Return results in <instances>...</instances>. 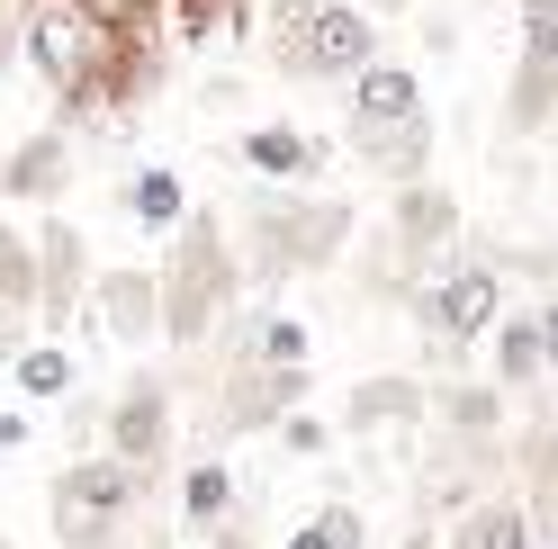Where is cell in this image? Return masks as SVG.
<instances>
[{
  "instance_id": "1",
  "label": "cell",
  "mask_w": 558,
  "mask_h": 549,
  "mask_svg": "<svg viewBox=\"0 0 558 549\" xmlns=\"http://www.w3.org/2000/svg\"><path fill=\"white\" fill-rule=\"evenodd\" d=\"M361 208L352 198H316V190H253L243 198V225H234V253H243V280L279 289V280H316L352 253Z\"/></svg>"
},
{
  "instance_id": "2",
  "label": "cell",
  "mask_w": 558,
  "mask_h": 549,
  "mask_svg": "<svg viewBox=\"0 0 558 549\" xmlns=\"http://www.w3.org/2000/svg\"><path fill=\"white\" fill-rule=\"evenodd\" d=\"M154 280H162V342H171V352H207V342L234 325V306H243V253H234V225H226L217 208H190L181 234L162 244Z\"/></svg>"
},
{
  "instance_id": "3",
  "label": "cell",
  "mask_w": 558,
  "mask_h": 549,
  "mask_svg": "<svg viewBox=\"0 0 558 549\" xmlns=\"http://www.w3.org/2000/svg\"><path fill=\"white\" fill-rule=\"evenodd\" d=\"M262 46H270V73H289V82H342V90H352L378 63V27H369L361 0H270Z\"/></svg>"
},
{
  "instance_id": "4",
  "label": "cell",
  "mask_w": 558,
  "mask_h": 549,
  "mask_svg": "<svg viewBox=\"0 0 558 549\" xmlns=\"http://www.w3.org/2000/svg\"><path fill=\"white\" fill-rule=\"evenodd\" d=\"M145 477H135L126 460L109 451H82V460H63L54 468V487H46V523L63 549H126L135 532V513H145Z\"/></svg>"
},
{
  "instance_id": "5",
  "label": "cell",
  "mask_w": 558,
  "mask_h": 549,
  "mask_svg": "<svg viewBox=\"0 0 558 549\" xmlns=\"http://www.w3.org/2000/svg\"><path fill=\"white\" fill-rule=\"evenodd\" d=\"M414 325H424V342H433L441 361H460L469 342H486V333L505 325V270L460 244L424 289H414Z\"/></svg>"
},
{
  "instance_id": "6",
  "label": "cell",
  "mask_w": 558,
  "mask_h": 549,
  "mask_svg": "<svg viewBox=\"0 0 558 549\" xmlns=\"http://www.w3.org/2000/svg\"><path fill=\"white\" fill-rule=\"evenodd\" d=\"M171 441H181V388H171L162 369H135V379L109 396V415H99V451L126 460L154 487V477L171 468Z\"/></svg>"
},
{
  "instance_id": "7",
  "label": "cell",
  "mask_w": 558,
  "mask_h": 549,
  "mask_svg": "<svg viewBox=\"0 0 558 549\" xmlns=\"http://www.w3.org/2000/svg\"><path fill=\"white\" fill-rule=\"evenodd\" d=\"M306 405V369H270V361H253L243 342L226 333V369H217V432L234 441V432H279Z\"/></svg>"
},
{
  "instance_id": "8",
  "label": "cell",
  "mask_w": 558,
  "mask_h": 549,
  "mask_svg": "<svg viewBox=\"0 0 558 549\" xmlns=\"http://www.w3.org/2000/svg\"><path fill=\"white\" fill-rule=\"evenodd\" d=\"M27 234H37V333L63 342V325L90 306V280H99V270H90V244H82V225L63 217V208H46Z\"/></svg>"
},
{
  "instance_id": "9",
  "label": "cell",
  "mask_w": 558,
  "mask_h": 549,
  "mask_svg": "<svg viewBox=\"0 0 558 549\" xmlns=\"http://www.w3.org/2000/svg\"><path fill=\"white\" fill-rule=\"evenodd\" d=\"M90 325L118 342V352H154L162 342V280L145 261H118L90 280Z\"/></svg>"
},
{
  "instance_id": "10",
  "label": "cell",
  "mask_w": 558,
  "mask_h": 549,
  "mask_svg": "<svg viewBox=\"0 0 558 549\" xmlns=\"http://www.w3.org/2000/svg\"><path fill=\"white\" fill-rule=\"evenodd\" d=\"M424 424H433V379H414V369H369V379H352V396H342V432L352 441L424 432Z\"/></svg>"
},
{
  "instance_id": "11",
  "label": "cell",
  "mask_w": 558,
  "mask_h": 549,
  "mask_svg": "<svg viewBox=\"0 0 558 549\" xmlns=\"http://www.w3.org/2000/svg\"><path fill=\"white\" fill-rule=\"evenodd\" d=\"M73 171H82V154H73V126H37V135H19L10 145V162H0V198L10 208H54L63 190H73Z\"/></svg>"
},
{
  "instance_id": "12",
  "label": "cell",
  "mask_w": 558,
  "mask_h": 549,
  "mask_svg": "<svg viewBox=\"0 0 558 549\" xmlns=\"http://www.w3.org/2000/svg\"><path fill=\"white\" fill-rule=\"evenodd\" d=\"M243 171L253 181H270V190H306V181H325V135H306V126H289V118H262V126H243Z\"/></svg>"
},
{
  "instance_id": "13",
  "label": "cell",
  "mask_w": 558,
  "mask_h": 549,
  "mask_svg": "<svg viewBox=\"0 0 558 549\" xmlns=\"http://www.w3.org/2000/svg\"><path fill=\"white\" fill-rule=\"evenodd\" d=\"M405 118H424V82H414V63H388L378 54L369 73L352 82V135H388Z\"/></svg>"
},
{
  "instance_id": "14",
  "label": "cell",
  "mask_w": 558,
  "mask_h": 549,
  "mask_svg": "<svg viewBox=\"0 0 558 549\" xmlns=\"http://www.w3.org/2000/svg\"><path fill=\"white\" fill-rule=\"evenodd\" d=\"M433 424H441L450 441H505L513 396H505L496 379H441V388H433Z\"/></svg>"
},
{
  "instance_id": "15",
  "label": "cell",
  "mask_w": 558,
  "mask_h": 549,
  "mask_svg": "<svg viewBox=\"0 0 558 549\" xmlns=\"http://www.w3.org/2000/svg\"><path fill=\"white\" fill-rule=\"evenodd\" d=\"M352 154H361L388 190L433 181V109H424V118H405V126H388V135H352Z\"/></svg>"
},
{
  "instance_id": "16",
  "label": "cell",
  "mask_w": 558,
  "mask_h": 549,
  "mask_svg": "<svg viewBox=\"0 0 558 549\" xmlns=\"http://www.w3.org/2000/svg\"><path fill=\"white\" fill-rule=\"evenodd\" d=\"M118 208H126V225H145V234H181V217H190V181L171 162H145V171H126V190H118Z\"/></svg>"
},
{
  "instance_id": "17",
  "label": "cell",
  "mask_w": 558,
  "mask_h": 549,
  "mask_svg": "<svg viewBox=\"0 0 558 549\" xmlns=\"http://www.w3.org/2000/svg\"><path fill=\"white\" fill-rule=\"evenodd\" d=\"M496 342V369H486V379H496L505 396H532L541 379H549V361H541V316L532 306H505V325L486 333Z\"/></svg>"
},
{
  "instance_id": "18",
  "label": "cell",
  "mask_w": 558,
  "mask_h": 549,
  "mask_svg": "<svg viewBox=\"0 0 558 549\" xmlns=\"http://www.w3.org/2000/svg\"><path fill=\"white\" fill-rule=\"evenodd\" d=\"M234 504H243V487H234V468H226L217 451L181 468V523H190L198 540H217V532L234 523Z\"/></svg>"
},
{
  "instance_id": "19",
  "label": "cell",
  "mask_w": 558,
  "mask_h": 549,
  "mask_svg": "<svg viewBox=\"0 0 558 549\" xmlns=\"http://www.w3.org/2000/svg\"><path fill=\"white\" fill-rule=\"evenodd\" d=\"M441 549H532V513H522L513 487H496V496H477L460 523H450Z\"/></svg>"
},
{
  "instance_id": "20",
  "label": "cell",
  "mask_w": 558,
  "mask_h": 549,
  "mask_svg": "<svg viewBox=\"0 0 558 549\" xmlns=\"http://www.w3.org/2000/svg\"><path fill=\"white\" fill-rule=\"evenodd\" d=\"M10 388H19V405H63V396H73L82 388V361L73 352H63V342H27V352L10 361Z\"/></svg>"
},
{
  "instance_id": "21",
  "label": "cell",
  "mask_w": 558,
  "mask_h": 549,
  "mask_svg": "<svg viewBox=\"0 0 558 549\" xmlns=\"http://www.w3.org/2000/svg\"><path fill=\"white\" fill-rule=\"evenodd\" d=\"M0 306H27L37 316V234L0 217Z\"/></svg>"
},
{
  "instance_id": "22",
  "label": "cell",
  "mask_w": 558,
  "mask_h": 549,
  "mask_svg": "<svg viewBox=\"0 0 558 549\" xmlns=\"http://www.w3.org/2000/svg\"><path fill=\"white\" fill-rule=\"evenodd\" d=\"M289 549H369V513H361V504H316V513L289 532Z\"/></svg>"
},
{
  "instance_id": "23",
  "label": "cell",
  "mask_w": 558,
  "mask_h": 549,
  "mask_svg": "<svg viewBox=\"0 0 558 549\" xmlns=\"http://www.w3.org/2000/svg\"><path fill=\"white\" fill-rule=\"evenodd\" d=\"M279 451H289V460H325V451H333V424H325V415H306V405H298V415L279 424Z\"/></svg>"
},
{
  "instance_id": "24",
  "label": "cell",
  "mask_w": 558,
  "mask_h": 549,
  "mask_svg": "<svg viewBox=\"0 0 558 549\" xmlns=\"http://www.w3.org/2000/svg\"><path fill=\"white\" fill-rule=\"evenodd\" d=\"M27 342H37V316H27V306H0V369H10Z\"/></svg>"
},
{
  "instance_id": "25",
  "label": "cell",
  "mask_w": 558,
  "mask_h": 549,
  "mask_svg": "<svg viewBox=\"0 0 558 549\" xmlns=\"http://www.w3.org/2000/svg\"><path fill=\"white\" fill-rule=\"evenodd\" d=\"M27 441H37V424H27V405H0V460H10V451H27Z\"/></svg>"
},
{
  "instance_id": "26",
  "label": "cell",
  "mask_w": 558,
  "mask_h": 549,
  "mask_svg": "<svg viewBox=\"0 0 558 549\" xmlns=\"http://www.w3.org/2000/svg\"><path fill=\"white\" fill-rule=\"evenodd\" d=\"M532 316H541V361H549V379H558V297H541Z\"/></svg>"
},
{
  "instance_id": "27",
  "label": "cell",
  "mask_w": 558,
  "mask_h": 549,
  "mask_svg": "<svg viewBox=\"0 0 558 549\" xmlns=\"http://www.w3.org/2000/svg\"><path fill=\"white\" fill-rule=\"evenodd\" d=\"M424 46H433V54H450V46H460V19L433 10V19H424Z\"/></svg>"
},
{
  "instance_id": "28",
  "label": "cell",
  "mask_w": 558,
  "mask_h": 549,
  "mask_svg": "<svg viewBox=\"0 0 558 549\" xmlns=\"http://www.w3.org/2000/svg\"><path fill=\"white\" fill-rule=\"evenodd\" d=\"M10 54H19V0H0V73H10Z\"/></svg>"
},
{
  "instance_id": "29",
  "label": "cell",
  "mask_w": 558,
  "mask_h": 549,
  "mask_svg": "<svg viewBox=\"0 0 558 549\" xmlns=\"http://www.w3.org/2000/svg\"><path fill=\"white\" fill-rule=\"evenodd\" d=\"M198 549H253V532H243V523H226L217 540H198Z\"/></svg>"
},
{
  "instance_id": "30",
  "label": "cell",
  "mask_w": 558,
  "mask_h": 549,
  "mask_svg": "<svg viewBox=\"0 0 558 549\" xmlns=\"http://www.w3.org/2000/svg\"><path fill=\"white\" fill-rule=\"evenodd\" d=\"M369 10H405V0H369Z\"/></svg>"
},
{
  "instance_id": "31",
  "label": "cell",
  "mask_w": 558,
  "mask_h": 549,
  "mask_svg": "<svg viewBox=\"0 0 558 549\" xmlns=\"http://www.w3.org/2000/svg\"><path fill=\"white\" fill-rule=\"evenodd\" d=\"M0 162H10V135H0Z\"/></svg>"
},
{
  "instance_id": "32",
  "label": "cell",
  "mask_w": 558,
  "mask_h": 549,
  "mask_svg": "<svg viewBox=\"0 0 558 549\" xmlns=\"http://www.w3.org/2000/svg\"><path fill=\"white\" fill-rule=\"evenodd\" d=\"M0 549H10V540H0Z\"/></svg>"
}]
</instances>
